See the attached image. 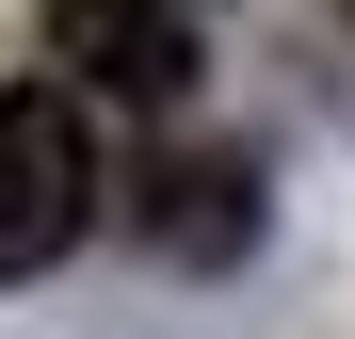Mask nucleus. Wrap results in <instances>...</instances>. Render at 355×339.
I'll use <instances>...</instances> for the list:
<instances>
[{
    "mask_svg": "<svg viewBox=\"0 0 355 339\" xmlns=\"http://www.w3.org/2000/svg\"><path fill=\"white\" fill-rule=\"evenodd\" d=\"M97 226V113L81 81H17L0 97V275H49Z\"/></svg>",
    "mask_w": 355,
    "mask_h": 339,
    "instance_id": "1",
    "label": "nucleus"
},
{
    "mask_svg": "<svg viewBox=\"0 0 355 339\" xmlns=\"http://www.w3.org/2000/svg\"><path fill=\"white\" fill-rule=\"evenodd\" d=\"M49 65L97 81V97H130V113H178L194 97V33H178V0H49Z\"/></svg>",
    "mask_w": 355,
    "mask_h": 339,
    "instance_id": "2",
    "label": "nucleus"
},
{
    "mask_svg": "<svg viewBox=\"0 0 355 339\" xmlns=\"http://www.w3.org/2000/svg\"><path fill=\"white\" fill-rule=\"evenodd\" d=\"M146 194H162V210H146L162 259H243V243H259V178H243V162H162Z\"/></svg>",
    "mask_w": 355,
    "mask_h": 339,
    "instance_id": "3",
    "label": "nucleus"
}]
</instances>
